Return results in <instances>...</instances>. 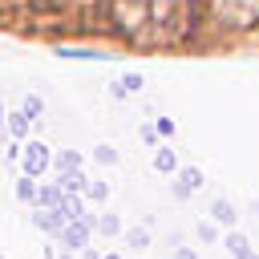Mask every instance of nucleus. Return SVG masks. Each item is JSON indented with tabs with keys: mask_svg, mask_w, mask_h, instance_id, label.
I'll return each instance as SVG.
<instances>
[{
	"mask_svg": "<svg viewBox=\"0 0 259 259\" xmlns=\"http://www.w3.org/2000/svg\"><path fill=\"white\" fill-rule=\"evenodd\" d=\"M142 85H146V77H142V73H121L109 89H113V97H130V93H138Z\"/></svg>",
	"mask_w": 259,
	"mask_h": 259,
	"instance_id": "nucleus-5",
	"label": "nucleus"
},
{
	"mask_svg": "<svg viewBox=\"0 0 259 259\" xmlns=\"http://www.w3.org/2000/svg\"><path fill=\"white\" fill-rule=\"evenodd\" d=\"M28 130H32V117H28L24 109H12V113H8V134H12L16 142H24Z\"/></svg>",
	"mask_w": 259,
	"mask_h": 259,
	"instance_id": "nucleus-7",
	"label": "nucleus"
},
{
	"mask_svg": "<svg viewBox=\"0 0 259 259\" xmlns=\"http://www.w3.org/2000/svg\"><path fill=\"white\" fill-rule=\"evenodd\" d=\"M89 235H93V214H85V219H69V227L57 235V243H61L65 251H85Z\"/></svg>",
	"mask_w": 259,
	"mask_h": 259,
	"instance_id": "nucleus-1",
	"label": "nucleus"
},
{
	"mask_svg": "<svg viewBox=\"0 0 259 259\" xmlns=\"http://www.w3.org/2000/svg\"><path fill=\"white\" fill-rule=\"evenodd\" d=\"M154 130H158V138H174V130H178V125H174V117H158V121H154Z\"/></svg>",
	"mask_w": 259,
	"mask_h": 259,
	"instance_id": "nucleus-20",
	"label": "nucleus"
},
{
	"mask_svg": "<svg viewBox=\"0 0 259 259\" xmlns=\"http://www.w3.org/2000/svg\"><path fill=\"white\" fill-rule=\"evenodd\" d=\"M61 259H73V251H65V255H61Z\"/></svg>",
	"mask_w": 259,
	"mask_h": 259,
	"instance_id": "nucleus-26",
	"label": "nucleus"
},
{
	"mask_svg": "<svg viewBox=\"0 0 259 259\" xmlns=\"http://www.w3.org/2000/svg\"><path fill=\"white\" fill-rule=\"evenodd\" d=\"M53 166V154H49V146L45 142H24V174H45Z\"/></svg>",
	"mask_w": 259,
	"mask_h": 259,
	"instance_id": "nucleus-2",
	"label": "nucleus"
},
{
	"mask_svg": "<svg viewBox=\"0 0 259 259\" xmlns=\"http://www.w3.org/2000/svg\"><path fill=\"white\" fill-rule=\"evenodd\" d=\"M61 198H65V190H61V182H49V186H36V206H61Z\"/></svg>",
	"mask_w": 259,
	"mask_h": 259,
	"instance_id": "nucleus-10",
	"label": "nucleus"
},
{
	"mask_svg": "<svg viewBox=\"0 0 259 259\" xmlns=\"http://www.w3.org/2000/svg\"><path fill=\"white\" fill-rule=\"evenodd\" d=\"M142 142H146V146H158V130H154V125H142Z\"/></svg>",
	"mask_w": 259,
	"mask_h": 259,
	"instance_id": "nucleus-21",
	"label": "nucleus"
},
{
	"mask_svg": "<svg viewBox=\"0 0 259 259\" xmlns=\"http://www.w3.org/2000/svg\"><path fill=\"white\" fill-rule=\"evenodd\" d=\"M101 259H121V255H101Z\"/></svg>",
	"mask_w": 259,
	"mask_h": 259,
	"instance_id": "nucleus-27",
	"label": "nucleus"
},
{
	"mask_svg": "<svg viewBox=\"0 0 259 259\" xmlns=\"http://www.w3.org/2000/svg\"><path fill=\"white\" fill-rule=\"evenodd\" d=\"M0 259H4V255H0Z\"/></svg>",
	"mask_w": 259,
	"mask_h": 259,
	"instance_id": "nucleus-29",
	"label": "nucleus"
},
{
	"mask_svg": "<svg viewBox=\"0 0 259 259\" xmlns=\"http://www.w3.org/2000/svg\"><path fill=\"white\" fill-rule=\"evenodd\" d=\"M154 170H158V174H178V170H182V166H178V154H174L170 146H158V150H154Z\"/></svg>",
	"mask_w": 259,
	"mask_h": 259,
	"instance_id": "nucleus-6",
	"label": "nucleus"
},
{
	"mask_svg": "<svg viewBox=\"0 0 259 259\" xmlns=\"http://www.w3.org/2000/svg\"><path fill=\"white\" fill-rule=\"evenodd\" d=\"M85 198H89V202H105V198H109V186H105V182H89V186H85Z\"/></svg>",
	"mask_w": 259,
	"mask_h": 259,
	"instance_id": "nucleus-17",
	"label": "nucleus"
},
{
	"mask_svg": "<svg viewBox=\"0 0 259 259\" xmlns=\"http://www.w3.org/2000/svg\"><path fill=\"white\" fill-rule=\"evenodd\" d=\"M53 166H57V170H81V154H77V150H61V154L53 158Z\"/></svg>",
	"mask_w": 259,
	"mask_h": 259,
	"instance_id": "nucleus-13",
	"label": "nucleus"
},
{
	"mask_svg": "<svg viewBox=\"0 0 259 259\" xmlns=\"http://www.w3.org/2000/svg\"><path fill=\"white\" fill-rule=\"evenodd\" d=\"M0 117H4V109H0Z\"/></svg>",
	"mask_w": 259,
	"mask_h": 259,
	"instance_id": "nucleus-28",
	"label": "nucleus"
},
{
	"mask_svg": "<svg viewBox=\"0 0 259 259\" xmlns=\"http://www.w3.org/2000/svg\"><path fill=\"white\" fill-rule=\"evenodd\" d=\"M20 109H24V113H28V117H40V113H45V101H40V97H36V93H28V97H24V105H20Z\"/></svg>",
	"mask_w": 259,
	"mask_h": 259,
	"instance_id": "nucleus-18",
	"label": "nucleus"
},
{
	"mask_svg": "<svg viewBox=\"0 0 259 259\" xmlns=\"http://www.w3.org/2000/svg\"><path fill=\"white\" fill-rule=\"evenodd\" d=\"M223 243H227V251H231V259H239V255H247V251H251V239H247V235H243L239 227H231Z\"/></svg>",
	"mask_w": 259,
	"mask_h": 259,
	"instance_id": "nucleus-8",
	"label": "nucleus"
},
{
	"mask_svg": "<svg viewBox=\"0 0 259 259\" xmlns=\"http://www.w3.org/2000/svg\"><path fill=\"white\" fill-rule=\"evenodd\" d=\"M251 210H255V214H259V198H255V202H251Z\"/></svg>",
	"mask_w": 259,
	"mask_h": 259,
	"instance_id": "nucleus-25",
	"label": "nucleus"
},
{
	"mask_svg": "<svg viewBox=\"0 0 259 259\" xmlns=\"http://www.w3.org/2000/svg\"><path fill=\"white\" fill-rule=\"evenodd\" d=\"M125 243H130L134 251H146V247H150V231H146V227H134V231L125 235Z\"/></svg>",
	"mask_w": 259,
	"mask_h": 259,
	"instance_id": "nucleus-16",
	"label": "nucleus"
},
{
	"mask_svg": "<svg viewBox=\"0 0 259 259\" xmlns=\"http://www.w3.org/2000/svg\"><path fill=\"white\" fill-rule=\"evenodd\" d=\"M239 259H259V251H255V247H251V251H247V255H239Z\"/></svg>",
	"mask_w": 259,
	"mask_h": 259,
	"instance_id": "nucleus-24",
	"label": "nucleus"
},
{
	"mask_svg": "<svg viewBox=\"0 0 259 259\" xmlns=\"http://www.w3.org/2000/svg\"><path fill=\"white\" fill-rule=\"evenodd\" d=\"M61 210H65L69 219H85V202H81V194H65V198H61Z\"/></svg>",
	"mask_w": 259,
	"mask_h": 259,
	"instance_id": "nucleus-14",
	"label": "nucleus"
},
{
	"mask_svg": "<svg viewBox=\"0 0 259 259\" xmlns=\"http://www.w3.org/2000/svg\"><path fill=\"white\" fill-rule=\"evenodd\" d=\"M194 235H198V243H214V239H219V227H214V223H198Z\"/></svg>",
	"mask_w": 259,
	"mask_h": 259,
	"instance_id": "nucleus-19",
	"label": "nucleus"
},
{
	"mask_svg": "<svg viewBox=\"0 0 259 259\" xmlns=\"http://www.w3.org/2000/svg\"><path fill=\"white\" fill-rule=\"evenodd\" d=\"M174 259H198V251H190V247H178V251H174Z\"/></svg>",
	"mask_w": 259,
	"mask_h": 259,
	"instance_id": "nucleus-22",
	"label": "nucleus"
},
{
	"mask_svg": "<svg viewBox=\"0 0 259 259\" xmlns=\"http://www.w3.org/2000/svg\"><path fill=\"white\" fill-rule=\"evenodd\" d=\"M16 198H20V202H36V178H32V174H20V182H16Z\"/></svg>",
	"mask_w": 259,
	"mask_h": 259,
	"instance_id": "nucleus-12",
	"label": "nucleus"
},
{
	"mask_svg": "<svg viewBox=\"0 0 259 259\" xmlns=\"http://www.w3.org/2000/svg\"><path fill=\"white\" fill-rule=\"evenodd\" d=\"M210 219H214L219 227H227V231H231V227L239 223V210L231 206V198H214V202H210Z\"/></svg>",
	"mask_w": 259,
	"mask_h": 259,
	"instance_id": "nucleus-4",
	"label": "nucleus"
},
{
	"mask_svg": "<svg viewBox=\"0 0 259 259\" xmlns=\"http://www.w3.org/2000/svg\"><path fill=\"white\" fill-rule=\"evenodd\" d=\"M57 182H61V190H65V194H81V190L89 186L81 170H61V178H57Z\"/></svg>",
	"mask_w": 259,
	"mask_h": 259,
	"instance_id": "nucleus-9",
	"label": "nucleus"
},
{
	"mask_svg": "<svg viewBox=\"0 0 259 259\" xmlns=\"http://www.w3.org/2000/svg\"><path fill=\"white\" fill-rule=\"evenodd\" d=\"M198 186H202V170H198V166H182V170L174 174V198H178V202H186Z\"/></svg>",
	"mask_w": 259,
	"mask_h": 259,
	"instance_id": "nucleus-3",
	"label": "nucleus"
},
{
	"mask_svg": "<svg viewBox=\"0 0 259 259\" xmlns=\"http://www.w3.org/2000/svg\"><path fill=\"white\" fill-rule=\"evenodd\" d=\"M93 162H101V166H113V162H117V150H113L109 142H97V146H93Z\"/></svg>",
	"mask_w": 259,
	"mask_h": 259,
	"instance_id": "nucleus-15",
	"label": "nucleus"
},
{
	"mask_svg": "<svg viewBox=\"0 0 259 259\" xmlns=\"http://www.w3.org/2000/svg\"><path fill=\"white\" fill-rule=\"evenodd\" d=\"M81 259H101V251H93V247H85V251H77Z\"/></svg>",
	"mask_w": 259,
	"mask_h": 259,
	"instance_id": "nucleus-23",
	"label": "nucleus"
},
{
	"mask_svg": "<svg viewBox=\"0 0 259 259\" xmlns=\"http://www.w3.org/2000/svg\"><path fill=\"white\" fill-rule=\"evenodd\" d=\"M93 231H101V235H121V219L105 210V214H97V219H93Z\"/></svg>",
	"mask_w": 259,
	"mask_h": 259,
	"instance_id": "nucleus-11",
	"label": "nucleus"
}]
</instances>
